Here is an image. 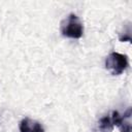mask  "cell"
<instances>
[{"mask_svg":"<svg viewBox=\"0 0 132 132\" xmlns=\"http://www.w3.org/2000/svg\"><path fill=\"white\" fill-rule=\"evenodd\" d=\"M61 33L63 36L78 39L82 36L84 26L75 13H70L61 24Z\"/></svg>","mask_w":132,"mask_h":132,"instance_id":"cell-1","label":"cell"},{"mask_svg":"<svg viewBox=\"0 0 132 132\" xmlns=\"http://www.w3.org/2000/svg\"><path fill=\"white\" fill-rule=\"evenodd\" d=\"M128 57L117 52L110 53L105 60V67L112 75L122 74L128 67Z\"/></svg>","mask_w":132,"mask_h":132,"instance_id":"cell-2","label":"cell"},{"mask_svg":"<svg viewBox=\"0 0 132 132\" xmlns=\"http://www.w3.org/2000/svg\"><path fill=\"white\" fill-rule=\"evenodd\" d=\"M110 119L113 126H117L121 132H131V108H128L123 116L114 110L112 111Z\"/></svg>","mask_w":132,"mask_h":132,"instance_id":"cell-3","label":"cell"},{"mask_svg":"<svg viewBox=\"0 0 132 132\" xmlns=\"http://www.w3.org/2000/svg\"><path fill=\"white\" fill-rule=\"evenodd\" d=\"M19 129L20 132H44V128L39 122L29 118H25L20 122Z\"/></svg>","mask_w":132,"mask_h":132,"instance_id":"cell-4","label":"cell"},{"mask_svg":"<svg viewBox=\"0 0 132 132\" xmlns=\"http://www.w3.org/2000/svg\"><path fill=\"white\" fill-rule=\"evenodd\" d=\"M113 124L111 122L110 116H105L101 118L98 122V132H112Z\"/></svg>","mask_w":132,"mask_h":132,"instance_id":"cell-5","label":"cell"}]
</instances>
